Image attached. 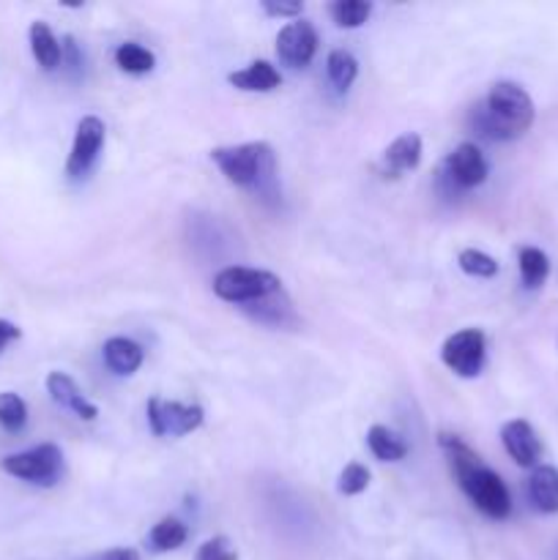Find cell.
Instances as JSON below:
<instances>
[{"label": "cell", "instance_id": "8fae6325", "mask_svg": "<svg viewBox=\"0 0 558 560\" xmlns=\"http://www.w3.org/2000/svg\"><path fill=\"white\" fill-rule=\"evenodd\" d=\"M501 441L509 457H512L520 468H536V465H539L542 443L528 421L523 419L507 421L501 430Z\"/></svg>", "mask_w": 558, "mask_h": 560}, {"label": "cell", "instance_id": "44dd1931", "mask_svg": "<svg viewBox=\"0 0 558 560\" xmlns=\"http://www.w3.org/2000/svg\"><path fill=\"white\" fill-rule=\"evenodd\" d=\"M115 66H118L120 71H126V74H148V71H153V66H156V55L151 52L148 47H142V44L137 42H124L118 44V49H115Z\"/></svg>", "mask_w": 558, "mask_h": 560}, {"label": "cell", "instance_id": "6da1fadb", "mask_svg": "<svg viewBox=\"0 0 558 560\" xmlns=\"http://www.w3.org/2000/svg\"><path fill=\"white\" fill-rule=\"evenodd\" d=\"M438 443H441L443 454L449 457V465H452L454 476H457L460 490L470 498V503H474L485 517L507 520L509 514H512V495H509L501 476H498L496 470L487 468V465L481 463L479 454H476L468 443L460 441L457 435L441 432Z\"/></svg>", "mask_w": 558, "mask_h": 560}, {"label": "cell", "instance_id": "ffe728a7", "mask_svg": "<svg viewBox=\"0 0 558 560\" xmlns=\"http://www.w3.org/2000/svg\"><path fill=\"white\" fill-rule=\"evenodd\" d=\"M186 539H189V528H186V523H181L178 517L159 520L151 528V534H148V545H151L153 552H173L178 550Z\"/></svg>", "mask_w": 558, "mask_h": 560}, {"label": "cell", "instance_id": "d4e9b609", "mask_svg": "<svg viewBox=\"0 0 558 560\" xmlns=\"http://www.w3.org/2000/svg\"><path fill=\"white\" fill-rule=\"evenodd\" d=\"M27 424V405L20 394L3 392L0 394V427L5 432H22Z\"/></svg>", "mask_w": 558, "mask_h": 560}, {"label": "cell", "instance_id": "ba28073f", "mask_svg": "<svg viewBox=\"0 0 558 560\" xmlns=\"http://www.w3.org/2000/svg\"><path fill=\"white\" fill-rule=\"evenodd\" d=\"M487 175H490V164L476 142H460L441 167V180H446L452 191L476 189L485 184Z\"/></svg>", "mask_w": 558, "mask_h": 560}, {"label": "cell", "instance_id": "5b68a950", "mask_svg": "<svg viewBox=\"0 0 558 560\" xmlns=\"http://www.w3.org/2000/svg\"><path fill=\"white\" fill-rule=\"evenodd\" d=\"M0 468L9 476H14V479L27 481V485L53 487L63 476V452L55 443H38V446L27 448V452L9 454L0 463Z\"/></svg>", "mask_w": 558, "mask_h": 560}, {"label": "cell", "instance_id": "e0dca14e", "mask_svg": "<svg viewBox=\"0 0 558 560\" xmlns=\"http://www.w3.org/2000/svg\"><path fill=\"white\" fill-rule=\"evenodd\" d=\"M244 312L249 317H255L257 323H266V326H277V328L295 326V320H299L293 312V304H290L288 295H284L282 290L268 295V299L255 301V304H246Z\"/></svg>", "mask_w": 558, "mask_h": 560}, {"label": "cell", "instance_id": "484cf974", "mask_svg": "<svg viewBox=\"0 0 558 560\" xmlns=\"http://www.w3.org/2000/svg\"><path fill=\"white\" fill-rule=\"evenodd\" d=\"M457 266L463 268L468 277H476V279H492L498 273L496 257H490L487 252H481V249H463V252H460Z\"/></svg>", "mask_w": 558, "mask_h": 560}, {"label": "cell", "instance_id": "83f0119b", "mask_svg": "<svg viewBox=\"0 0 558 560\" xmlns=\"http://www.w3.org/2000/svg\"><path fill=\"white\" fill-rule=\"evenodd\" d=\"M195 560H239V552L228 536H213V539L202 541Z\"/></svg>", "mask_w": 558, "mask_h": 560}, {"label": "cell", "instance_id": "30bf717a", "mask_svg": "<svg viewBox=\"0 0 558 560\" xmlns=\"http://www.w3.org/2000/svg\"><path fill=\"white\" fill-rule=\"evenodd\" d=\"M317 27L310 20L299 16L290 20L282 31L277 33V55L284 66L290 69H306L317 52Z\"/></svg>", "mask_w": 558, "mask_h": 560}, {"label": "cell", "instance_id": "8992f818", "mask_svg": "<svg viewBox=\"0 0 558 560\" xmlns=\"http://www.w3.org/2000/svg\"><path fill=\"white\" fill-rule=\"evenodd\" d=\"M441 361L457 377H479L487 361V337L479 328L452 334L441 348Z\"/></svg>", "mask_w": 558, "mask_h": 560}, {"label": "cell", "instance_id": "4316f807", "mask_svg": "<svg viewBox=\"0 0 558 560\" xmlns=\"http://www.w3.org/2000/svg\"><path fill=\"white\" fill-rule=\"evenodd\" d=\"M370 470H367V465L361 463H350L345 465L342 474H339L337 479V490L342 492V495H359V492H364L367 487H370Z\"/></svg>", "mask_w": 558, "mask_h": 560}, {"label": "cell", "instance_id": "ac0fdd59", "mask_svg": "<svg viewBox=\"0 0 558 560\" xmlns=\"http://www.w3.org/2000/svg\"><path fill=\"white\" fill-rule=\"evenodd\" d=\"M31 52L33 58H36V63L42 66L44 71H55L60 66V60H63V49H60V42L58 36L53 33V27L47 25V22H33L31 25Z\"/></svg>", "mask_w": 558, "mask_h": 560}, {"label": "cell", "instance_id": "cb8c5ba5", "mask_svg": "<svg viewBox=\"0 0 558 560\" xmlns=\"http://www.w3.org/2000/svg\"><path fill=\"white\" fill-rule=\"evenodd\" d=\"M328 14H332V20L337 22L339 27L353 31V27H361L370 20L372 3H367V0H334V3L328 5Z\"/></svg>", "mask_w": 558, "mask_h": 560}, {"label": "cell", "instance_id": "7402d4cb", "mask_svg": "<svg viewBox=\"0 0 558 560\" xmlns=\"http://www.w3.org/2000/svg\"><path fill=\"white\" fill-rule=\"evenodd\" d=\"M326 74L328 82L334 85V91L345 93L359 77V63H356L353 55L348 49H332L326 58Z\"/></svg>", "mask_w": 558, "mask_h": 560}, {"label": "cell", "instance_id": "9c48e42d", "mask_svg": "<svg viewBox=\"0 0 558 560\" xmlns=\"http://www.w3.org/2000/svg\"><path fill=\"white\" fill-rule=\"evenodd\" d=\"M104 135H107V126H104L102 118H96V115H85V118H80V124H77V131H74V142H71L69 159H66V175H69L71 180H80L91 173L98 153H102Z\"/></svg>", "mask_w": 558, "mask_h": 560}, {"label": "cell", "instance_id": "5bb4252c", "mask_svg": "<svg viewBox=\"0 0 558 560\" xmlns=\"http://www.w3.org/2000/svg\"><path fill=\"white\" fill-rule=\"evenodd\" d=\"M102 355H104V364H107V370L115 372V375H120V377L135 375V372L142 366V361H146V350L126 337L107 339V342H104Z\"/></svg>", "mask_w": 558, "mask_h": 560}, {"label": "cell", "instance_id": "4fadbf2b", "mask_svg": "<svg viewBox=\"0 0 558 560\" xmlns=\"http://www.w3.org/2000/svg\"><path fill=\"white\" fill-rule=\"evenodd\" d=\"M421 162V137L416 131H408V135H399L392 145L383 151V167H386L388 175H403L410 173V170L419 167Z\"/></svg>", "mask_w": 558, "mask_h": 560}, {"label": "cell", "instance_id": "7a4b0ae2", "mask_svg": "<svg viewBox=\"0 0 558 560\" xmlns=\"http://www.w3.org/2000/svg\"><path fill=\"white\" fill-rule=\"evenodd\" d=\"M534 102L528 91L518 82H496L485 102L476 104L468 115V124L487 140H518L534 124Z\"/></svg>", "mask_w": 558, "mask_h": 560}, {"label": "cell", "instance_id": "4dcf8cb0", "mask_svg": "<svg viewBox=\"0 0 558 560\" xmlns=\"http://www.w3.org/2000/svg\"><path fill=\"white\" fill-rule=\"evenodd\" d=\"M20 337H22L20 326H14V323H9V320H3V317H0V350H3L5 345L16 342Z\"/></svg>", "mask_w": 558, "mask_h": 560}, {"label": "cell", "instance_id": "d6986e66", "mask_svg": "<svg viewBox=\"0 0 558 560\" xmlns=\"http://www.w3.org/2000/svg\"><path fill=\"white\" fill-rule=\"evenodd\" d=\"M367 446H370L372 457L381 459V463H399V459L408 457V443L383 424L370 427V432H367Z\"/></svg>", "mask_w": 558, "mask_h": 560}, {"label": "cell", "instance_id": "f546056e", "mask_svg": "<svg viewBox=\"0 0 558 560\" xmlns=\"http://www.w3.org/2000/svg\"><path fill=\"white\" fill-rule=\"evenodd\" d=\"M60 49H63V60H60V63H66V69H69L71 77H80L85 58H82V49L80 44L74 42V36H66L63 42H60Z\"/></svg>", "mask_w": 558, "mask_h": 560}, {"label": "cell", "instance_id": "f1b7e54d", "mask_svg": "<svg viewBox=\"0 0 558 560\" xmlns=\"http://www.w3.org/2000/svg\"><path fill=\"white\" fill-rule=\"evenodd\" d=\"M260 5L268 16H282V20H299L304 14L301 0H263Z\"/></svg>", "mask_w": 558, "mask_h": 560}, {"label": "cell", "instance_id": "277c9868", "mask_svg": "<svg viewBox=\"0 0 558 560\" xmlns=\"http://www.w3.org/2000/svg\"><path fill=\"white\" fill-rule=\"evenodd\" d=\"M279 290H282V282H279L277 273L263 271V268L230 266L213 277V293L228 304H255V301L268 299Z\"/></svg>", "mask_w": 558, "mask_h": 560}, {"label": "cell", "instance_id": "9a60e30c", "mask_svg": "<svg viewBox=\"0 0 558 560\" xmlns=\"http://www.w3.org/2000/svg\"><path fill=\"white\" fill-rule=\"evenodd\" d=\"M228 82L246 93H268L274 91V88L282 85V74H279L277 66L268 63V60H255V63H249L246 69L228 74Z\"/></svg>", "mask_w": 558, "mask_h": 560}, {"label": "cell", "instance_id": "2e32d148", "mask_svg": "<svg viewBox=\"0 0 558 560\" xmlns=\"http://www.w3.org/2000/svg\"><path fill=\"white\" fill-rule=\"evenodd\" d=\"M528 498L542 514H558V470L553 465H536L531 470Z\"/></svg>", "mask_w": 558, "mask_h": 560}, {"label": "cell", "instance_id": "1f68e13d", "mask_svg": "<svg viewBox=\"0 0 558 560\" xmlns=\"http://www.w3.org/2000/svg\"><path fill=\"white\" fill-rule=\"evenodd\" d=\"M91 560H140V552L131 550V547H115V550H107L104 556H96Z\"/></svg>", "mask_w": 558, "mask_h": 560}, {"label": "cell", "instance_id": "7c38bea8", "mask_svg": "<svg viewBox=\"0 0 558 560\" xmlns=\"http://www.w3.org/2000/svg\"><path fill=\"white\" fill-rule=\"evenodd\" d=\"M47 392L53 397L55 405L71 410L77 419L82 421H96L98 408L91 402V399L82 394V388L77 386L74 377H69L66 372H49L47 375Z\"/></svg>", "mask_w": 558, "mask_h": 560}, {"label": "cell", "instance_id": "52a82bcc", "mask_svg": "<svg viewBox=\"0 0 558 560\" xmlns=\"http://www.w3.org/2000/svg\"><path fill=\"white\" fill-rule=\"evenodd\" d=\"M148 424L156 438H184L200 430L202 413L200 405H181V402H164V399L153 397L148 399Z\"/></svg>", "mask_w": 558, "mask_h": 560}, {"label": "cell", "instance_id": "603a6c76", "mask_svg": "<svg viewBox=\"0 0 558 560\" xmlns=\"http://www.w3.org/2000/svg\"><path fill=\"white\" fill-rule=\"evenodd\" d=\"M518 262L520 277H523V284L528 290L542 288V284L547 282V277H550V260H547L545 252L536 249V246H523L518 255Z\"/></svg>", "mask_w": 558, "mask_h": 560}, {"label": "cell", "instance_id": "3957f363", "mask_svg": "<svg viewBox=\"0 0 558 560\" xmlns=\"http://www.w3.org/2000/svg\"><path fill=\"white\" fill-rule=\"evenodd\" d=\"M211 159L230 184L249 189L263 202L279 200L277 156H274V148L268 142H241V145L213 148Z\"/></svg>", "mask_w": 558, "mask_h": 560}]
</instances>
